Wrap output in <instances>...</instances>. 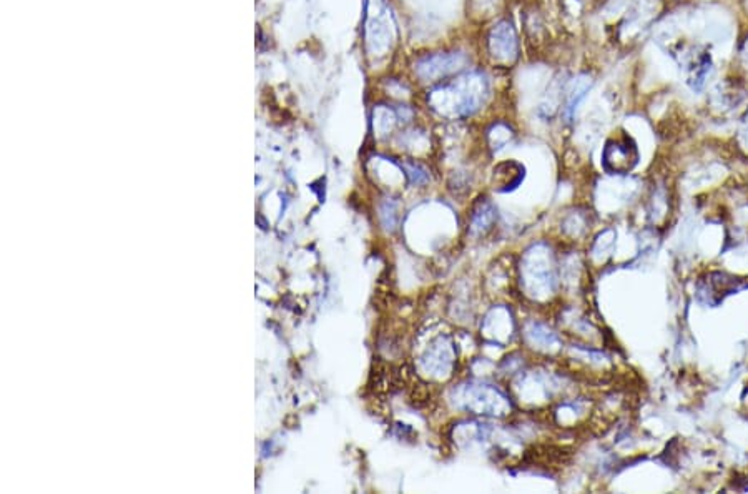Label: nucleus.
Masks as SVG:
<instances>
[{"instance_id": "obj_4", "label": "nucleus", "mask_w": 748, "mask_h": 494, "mask_svg": "<svg viewBox=\"0 0 748 494\" xmlns=\"http://www.w3.org/2000/svg\"><path fill=\"white\" fill-rule=\"evenodd\" d=\"M487 55L494 64L511 65L519 55V38L511 22H497L486 37Z\"/></svg>"}, {"instance_id": "obj_3", "label": "nucleus", "mask_w": 748, "mask_h": 494, "mask_svg": "<svg viewBox=\"0 0 748 494\" xmlns=\"http://www.w3.org/2000/svg\"><path fill=\"white\" fill-rule=\"evenodd\" d=\"M639 162V150L629 135H613L602 150V165L608 174H629Z\"/></svg>"}, {"instance_id": "obj_5", "label": "nucleus", "mask_w": 748, "mask_h": 494, "mask_svg": "<svg viewBox=\"0 0 748 494\" xmlns=\"http://www.w3.org/2000/svg\"><path fill=\"white\" fill-rule=\"evenodd\" d=\"M524 179V169L516 162H502L494 169L492 174V181L494 189L507 191L516 189L521 184V180Z\"/></svg>"}, {"instance_id": "obj_2", "label": "nucleus", "mask_w": 748, "mask_h": 494, "mask_svg": "<svg viewBox=\"0 0 748 494\" xmlns=\"http://www.w3.org/2000/svg\"><path fill=\"white\" fill-rule=\"evenodd\" d=\"M466 57L461 52H434L416 59L412 65L414 77L428 85H438L441 82L453 79L466 69Z\"/></svg>"}, {"instance_id": "obj_1", "label": "nucleus", "mask_w": 748, "mask_h": 494, "mask_svg": "<svg viewBox=\"0 0 748 494\" xmlns=\"http://www.w3.org/2000/svg\"><path fill=\"white\" fill-rule=\"evenodd\" d=\"M489 94V82L481 72L455 75L434 85L428 102L439 115L463 118L476 113Z\"/></svg>"}, {"instance_id": "obj_6", "label": "nucleus", "mask_w": 748, "mask_h": 494, "mask_svg": "<svg viewBox=\"0 0 748 494\" xmlns=\"http://www.w3.org/2000/svg\"><path fill=\"white\" fill-rule=\"evenodd\" d=\"M589 89H591V82H587L586 79H579L574 82L572 89L569 90L567 107H565V110H567V115H572L575 110H577V105L582 102L584 97H586Z\"/></svg>"}, {"instance_id": "obj_7", "label": "nucleus", "mask_w": 748, "mask_h": 494, "mask_svg": "<svg viewBox=\"0 0 748 494\" xmlns=\"http://www.w3.org/2000/svg\"><path fill=\"white\" fill-rule=\"evenodd\" d=\"M402 169L406 170V174L411 179L412 184H423V181L428 180V174H426V170L419 165V163L406 162L404 165H402Z\"/></svg>"}]
</instances>
